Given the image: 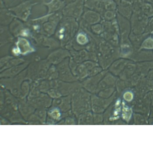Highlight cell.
<instances>
[{
	"mask_svg": "<svg viewBox=\"0 0 153 153\" xmlns=\"http://www.w3.org/2000/svg\"><path fill=\"white\" fill-rule=\"evenodd\" d=\"M37 3L25 1L16 6L9 8L8 10L16 17L23 21H26L30 16L33 7L36 5Z\"/></svg>",
	"mask_w": 153,
	"mask_h": 153,
	"instance_id": "1",
	"label": "cell"
},
{
	"mask_svg": "<svg viewBox=\"0 0 153 153\" xmlns=\"http://www.w3.org/2000/svg\"><path fill=\"white\" fill-rule=\"evenodd\" d=\"M125 100L127 101H130L133 99V94L132 92L127 91L123 95Z\"/></svg>",
	"mask_w": 153,
	"mask_h": 153,
	"instance_id": "7",
	"label": "cell"
},
{
	"mask_svg": "<svg viewBox=\"0 0 153 153\" xmlns=\"http://www.w3.org/2000/svg\"><path fill=\"white\" fill-rule=\"evenodd\" d=\"M43 4L47 7V14H50L62 10L66 5V2L62 0H51L48 2L43 3Z\"/></svg>",
	"mask_w": 153,
	"mask_h": 153,
	"instance_id": "3",
	"label": "cell"
},
{
	"mask_svg": "<svg viewBox=\"0 0 153 153\" xmlns=\"http://www.w3.org/2000/svg\"><path fill=\"white\" fill-rule=\"evenodd\" d=\"M132 110L131 108L125 106L123 103V117L126 120L128 121L130 120L132 115Z\"/></svg>",
	"mask_w": 153,
	"mask_h": 153,
	"instance_id": "5",
	"label": "cell"
},
{
	"mask_svg": "<svg viewBox=\"0 0 153 153\" xmlns=\"http://www.w3.org/2000/svg\"><path fill=\"white\" fill-rule=\"evenodd\" d=\"M16 47L17 48L15 49V50L17 51V53H28L33 50V48L31 47L29 42L27 39L22 37L18 39Z\"/></svg>",
	"mask_w": 153,
	"mask_h": 153,
	"instance_id": "4",
	"label": "cell"
},
{
	"mask_svg": "<svg viewBox=\"0 0 153 153\" xmlns=\"http://www.w3.org/2000/svg\"><path fill=\"white\" fill-rule=\"evenodd\" d=\"M76 39H77L78 43L82 44V45L85 44L88 42V39L86 36L82 34H80L78 35Z\"/></svg>",
	"mask_w": 153,
	"mask_h": 153,
	"instance_id": "6",
	"label": "cell"
},
{
	"mask_svg": "<svg viewBox=\"0 0 153 153\" xmlns=\"http://www.w3.org/2000/svg\"><path fill=\"white\" fill-rule=\"evenodd\" d=\"M83 5V1L82 0H79L71 3L65 5L62 10V13L63 15L66 16H71L81 13L82 10Z\"/></svg>",
	"mask_w": 153,
	"mask_h": 153,
	"instance_id": "2",
	"label": "cell"
}]
</instances>
